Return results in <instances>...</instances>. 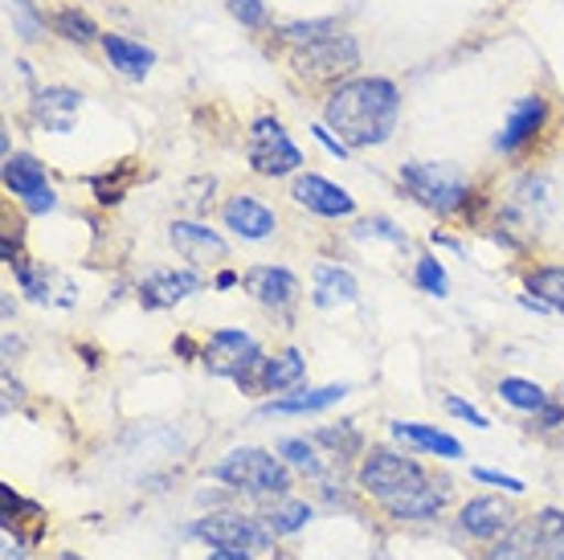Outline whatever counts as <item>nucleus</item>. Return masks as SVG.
Wrapping results in <instances>:
<instances>
[{"mask_svg":"<svg viewBox=\"0 0 564 560\" xmlns=\"http://www.w3.org/2000/svg\"><path fill=\"white\" fill-rule=\"evenodd\" d=\"M360 487L393 519H434L446 507V491L425 475L417 459L397 450H372L360 466Z\"/></svg>","mask_w":564,"mask_h":560,"instance_id":"f257e3e1","label":"nucleus"},{"mask_svg":"<svg viewBox=\"0 0 564 560\" xmlns=\"http://www.w3.org/2000/svg\"><path fill=\"white\" fill-rule=\"evenodd\" d=\"M401 95L389 78H352L339 83L324 103V119L348 148H372L393 136Z\"/></svg>","mask_w":564,"mask_h":560,"instance_id":"f03ea898","label":"nucleus"},{"mask_svg":"<svg viewBox=\"0 0 564 560\" xmlns=\"http://www.w3.org/2000/svg\"><path fill=\"white\" fill-rule=\"evenodd\" d=\"M213 478L234 491H246V495H286V491H291V471H286V463L254 446L229 450L226 459L213 466Z\"/></svg>","mask_w":564,"mask_h":560,"instance_id":"7ed1b4c3","label":"nucleus"},{"mask_svg":"<svg viewBox=\"0 0 564 560\" xmlns=\"http://www.w3.org/2000/svg\"><path fill=\"white\" fill-rule=\"evenodd\" d=\"M205 365L217 377L238 380L241 389H254V368H262L267 360H262V348H258L254 336L226 327V332H213L209 344H205Z\"/></svg>","mask_w":564,"mask_h":560,"instance_id":"20e7f679","label":"nucleus"},{"mask_svg":"<svg viewBox=\"0 0 564 560\" xmlns=\"http://www.w3.org/2000/svg\"><path fill=\"white\" fill-rule=\"evenodd\" d=\"M401 184L422 201L425 209L437 213H454L470 201V184L454 169H446V164H405L401 169Z\"/></svg>","mask_w":564,"mask_h":560,"instance_id":"39448f33","label":"nucleus"},{"mask_svg":"<svg viewBox=\"0 0 564 560\" xmlns=\"http://www.w3.org/2000/svg\"><path fill=\"white\" fill-rule=\"evenodd\" d=\"M556 532H564V516L552 511V507H544V511L532 519H516L508 532L487 548L482 560H540V557H549V536H556Z\"/></svg>","mask_w":564,"mask_h":560,"instance_id":"423d86ee","label":"nucleus"},{"mask_svg":"<svg viewBox=\"0 0 564 560\" xmlns=\"http://www.w3.org/2000/svg\"><path fill=\"white\" fill-rule=\"evenodd\" d=\"M193 536L205 540L213 548H229V552H258L274 540L270 524L250 516H238V511H217V516H205L193 524Z\"/></svg>","mask_w":564,"mask_h":560,"instance_id":"0eeeda50","label":"nucleus"},{"mask_svg":"<svg viewBox=\"0 0 564 560\" xmlns=\"http://www.w3.org/2000/svg\"><path fill=\"white\" fill-rule=\"evenodd\" d=\"M295 71L311 83H324V78H339L360 66V50L348 33H332V37H319V42H303L295 50Z\"/></svg>","mask_w":564,"mask_h":560,"instance_id":"6e6552de","label":"nucleus"},{"mask_svg":"<svg viewBox=\"0 0 564 560\" xmlns=\"http://www.w3.org/2000/svg\"><path fill=\"white\" fill-rule=\"evenodd\" d=\"M299 164H303V155H299V148L291 143L279 119H258L250 127V169L262 172V176H286Z\"/></svg>","mask_w":564,"mask_h":560,"instance_id":"1a4fd4ad","label":"nucleus"},{"mask_svg":"<svg viewBox=\"0 0 564 560\" xmlns=\"http://www.w3.org/2000/svg\"><path fill=\"white\" fill-rule=\"evenodd\" d=\"M4 184H9V193L25 201L29 213H50L57 205L54 189L45 181V169L33 155H4Z\"/></svg>","mask_w":564,"mask_h":560,"instance_id":"9d476101","label":"nucleus"},{"mask_svg":"<svg viewBox=\"0 0 564 560\" xmlns=\"http://www.w3.org/2000/svg\"><path fill=\"white\" fill-rule=\"evenodd\" d=\"M516 524V511H511L503 499H491V495H479L458 511V528H463L470 540H499Z\"/></svg>","mask_w":564,"mask_h":560,"instance_id":"9b49d317","label":"nucleus"},{"mask_svg":"<svg viewBox=\"0 0 564 560\" xmlns=\"http://www.w3.org/2000/svg\"><path fill=\"white\" fill-rule=\"evenodd\" d=\"M291 196H295L303 209L319 213V217H352L356 213V201L339 184L324 181V176H315V172H307V176H299L295 189H291Z\"/></svg>","mask_w":564,"mask_h":560,"instance_id":"f8f14e48","label":"nucleus"},{"mask_svg":"<svg viewBox=\"0 0 564 560\" xmlns=\"http://www.w3.org/2000/svg\"><path fill=\"white\" fill-rule=\"evenodd\" d=\"M221 222H226V229H234L238 238L246 241H262L274 234V213L262 205V201H254V196H229L226 209H221Z\"/></svg>","mask_w":564,"mask_h":560,"instance_id":"ddd939ff","label":"nucleus"},{"mask_svg":"<svg viewBox=\"0 0 564 560\" xmlns=\"http://www.w3.org/2000/svg\"><path fill=\"white\" fill-rule=\"evenodd\" d=\"M169 241L176 246L184 262H193V267H205L209 258H226L229 246L217 234H213L209 225H197V222H172L169 229Z\"/></svg>","mask_w":564,"mask_h":560,"instance_id":"4468645a","label":"nucleus"},{"mask_svg":"<svg viewBox=\"0 0 564 560\" xmlns=\"http://www.w3.org/2000/svg\"><path fill=\"white\" fill-rule=\"evenodd\" d=\"M246 291L254 294L262 308H291L299 299V279L286 267H254L246 274Z\"/></svg>","mask_w":564,"mask_h":560,"instance_id":"2eb2a0df","label":"nucleus"},{"mask_svg":"<svg viewBox=\"0 0 564 560\" xmlns=\"http://www.w3.org/2000/svg\"><path fill=\"white\" fill-rule=\"evenodd\" d=\"M200 291L197 270H155L152 279L140 287L143 308H176L181 299Z\"/></svg>","mask_w":564,"mask_h":560,"instance_id":"dca6fc26","label":"nucleus"},{"mask_svg":"<svg viewBox=\"0 0 564 560\" xmlns=\"http://www.w3.org/2000/svg\"><path fill=\"white\" fill-rule=\"evenodd\" d=\"M544 119H549V103L540 95H532V98H520L516 107H511V119H508V127L499 131V148L503 152H516V148H523V143L536 136L540 127H544Z\"/></svg>","mask_w":564,"mask_h":560,"instance_id":"f3484780","label":"nucleus"},{"mask_svg":"<svg viewBox=\"0 0 564 560\" xmlns=\"http://www.w3.org/2000/svg\"><path fill=\"white\" fill-rule=\"evenodd\" d=\"M393 434L410 446L425 450V454H437V459H463V442L451 434H442L434 426H422V421H393Z\"/></svg>","mask_w":564,"mask_h":560,"instance_id":"a211bd4d","label":"nucleus"},{"mask_svg":"<svg viewBox=\"0 0 564 560\" xmlns=\"http://www.w3.org/2000/svg\"><path fill=\"white\" fill-rule=\"evenodd\" d=\"M102 50H107V62H111L115 71L128 74V78H143V74L155 66V54L148 45L128 42V37H119V33H102Z\"/></svg>","mask_w":564,"mask_h":560,"instance_id":"6ab92c4d","label":"nucleus"},{"mask_svg":"<svg viewBox=\"0 0 564 560\" xmlns=\"http://www.w3.org/2000/svg\"><path fill=\"white\" fill-rule=\"evenodd\" d=\"M356 294H360V287H356V279L348 274V270L315 267V291H311L315 308H339V303H356Z\"/></svg>","mask_w":564,"mask_h":560,"instance_id":"aec40b11","label":"nucleus"},{"mask_svg":"<svg viewBox=\"0 0 564 560\" xmlns=\"http://www.w3.org/2000/svg\"><path fill=\"white\" fill-rule=\"evenodd\" d=\"M344 397H348V385H324V389H307L299 397H279V401L262 406V413L267 418H274V413H319V409L336 406Z\"/></svg>","mask_w":564,"mask_h":560,"instance_id":"412c9836","label":"nucleus"},{"mask_svg":"<svg viewBox=\"0 0 564 560\" xmlns=\"http://www.w3.org/2000/svg\"><path fill=\"white\" fill-rule=\"evenodd\" d=\"M307 377V365H303V356L295 348L279 352V356H270L267 365H262V389L270 392H282V389H299Z\"/></svg>","mask_w":564,"mask_h":560,"instance_id":"4be33fe9","label":"nucleus"},{"mask_svg":"<svg viewBox=\"0 0 564 560\" xmlns=\"http://www.w3.org/2000/svg\"><path fill=\"white\" fill-rule=\"evenodd\" d=\"M83 107V95L78 90H42L37 103H33V111L37 119L54 127V131H70V115Z\"/></svg>","mask_w":564,"mask_h":560,"instance_id":"5701e85b","label":"nucleus"},{"mask_svg":"<svg viewBox=\"0 0 564 560\" xmlns=\"http://www.w3.org/2000/svg\"><path fill=\"white\" fill-rule=\"evenodd\" d=\"M499 397H503L511 409H523V413H536V409L549 406V392L540 389V385H532V380H523V377L499 380Z\"/></svg>","mask_w":564,"mask_h":560,"instance_id":"b1692460","label":"nucleus"},{"mask_svg":"<svg viewBox=\"0 0 564 560\" xmlns=\"http://www.w3.org/2000/svg\"><path fill=\"white\" fill-rule=\"evenodd\" d=\"M307 519H311V507L303 504V499H286V495H279V507H270L267 511V524L274 536L299 532Z\"/></svg>","mask_w":564,"mask_h":560,"instance_id":"393cba45","label":"nucleus"},{"mask_svg":"<svg viewBox=\"0 0 564 560\" xmlns=\"http://www.w3.org/2000/svg\"><path fill=\"white\" fill-rule=\"evenodd\" d=\"M528 291L540 294L552 311H561L564 315V267L532 270V274H528Z\"/></svg>","mask_w":564,"mask_h":560,"instance_id":"a878e982","label":"nucleus"},{"mask_svg":"<svg viewBox=\"0 0 564 560\" xmlns=\"http://www.w3.org/2000/svg\"><path fill=\"white\" fill-rule=\"evenodd\" d=\"M279 459H291V466L307 471V475H324V463H319V454H315V442H307V438H286V442H279Z\"/></svg>","mask_w":564,"mask_h":560,"instance_id":"bb28decb","label":"nucleus"},{"mask_svg":"<svg viewBox=\"0 0 564 560\" xmlns=\"http://www.w3.org/2000/svg\"><path fill=\"white\" fill-rule=\"evenodd\" d=\"M54 29L66 37V42H95L99 37V29H95V21L86 13H78V9H62V13L54 17Z\"/></svg>","mask_w":564,"mask_h":560,"instance_id":"cd10ccee","label":"nucleus"},{"mask_svg":"<svg viewBox=\"0 0 564 560\" xmlns=\"http://www.w3.org/2000/svg\"><path fill=\"white\" fill-rule=\"evenodd\" d=\"M4 9H9V21H13V33H21L25 42H33L42 33V17L33 13L29 0H4Z\"/></svg>","mask_w":564,"mask_h":560,"instance_id":"c85d7f7f","label":"nucleus"},{"mask_svg":"<svg viewBox=\"0 0 564 560\" xmlns=\"http://www.w3.org/2000/svg\"><path fill=\"white\" fill-rule=\"evenodd\" d=\"M417 287L430 294H451V279H446V267L437 258H417Z\"/></svg>","mask_w":564,"mask_h":560,"instance_id":"c756f323","label":"nucleus"},{"mask_svg":"<svg viewBox=\"0 0 564 560\" xmlns=\"http://www.w3.org/2000/svg\"><path fill=\"white\" fill-rule=\"evenodd\" d=\"M332 33H339L336 21H295V25H286V37L291 42H319V37H332Z\"/></svg>","mask_w":564,"mask_h":560,"instance_id":"7c9ffc66","label":"nucleus"},{"mask_svg":"<svg viewBox=\"0 0 564 560\" xmlns=\"http://www.w3.org/2000/svg\"><path fill=\"white\" fill-rule=\"evenodd\" d=\"M315 442L332 446L339 459H348V454H356V450H360V434H356V430H348V426H339V430H324V434H315Z\"/></svg>","mask_w":564,"mask_h":560,"instance_id":"2f4dec72","label":"nucleus"},{"mask_svg":"<svg viewBox=\"0 0 564 560\" xmlns=\"http://www.w3.org/2000/svg\"><path fill=\"white\" fill-rule=\"evenodd\" d=\"M17 282H21V291H25L29 299H37V303H45V299H50V279H45L42 270L17 262Z\"/></svg>","mask_w":564,"mask_h":560,"instance_id":"473e14b6","label":"nucleus"},{"mask_svg":"<svg viewBox=\"0 0 564 560\" xmlns=\"http://www.w3.org/2000/svg\"><path fill=\"white\" fill-rule=\"evenodd\" d=\"M470 475L479 478V483H487V487H499V491H508V495H523V478H516V475H503V471H487V466H475Z\"/></svg>","mask_w":564,"mask_h":560,"instance_id":"72a5a7b5","label":"nucleus"},{"mask_svg":"<svg viewBox=\"0 0 564 560\" xmlns=\"http://www.w3.org/2000/svg\"><path fill=\"white\" fill-rule=\"evenodd\" d=\"M229 9H234L241 25H262L267 21V4L262 0H229Z\"/></svg>","mask_w":564,"mask_h":560,"instance_id":"f704fd0d","label":"nucleus"},{"mask_svg":"<svg viewBox=\"0 0 564 560\" xmlns=\"http://www.w3.org/2000/svg\"><path fill=\"white\" fill-rule=\"evenodd\" d=\"M446 409H451L454 418L470 421L475 430H487V426H491V421H487V413H479V409L470 406V401H463V397H446Z\"/></svg>","mask_w":564,"mask_h":560,"instance_id":"c9c22d12","label":"nucleus"},{"mask_svg":"<svg viewBox=\"0 0 564 560\" xmlns=\"http://www.w3.org/2000/svg\"><path fill=\"white\" fill-rule=\"evenodd\" d=\"M315 140L324 143V148H327V152H332V155H339V160H344V155H348V143H344V140H336V136H332V127H327V123H319V127H315Z\"/></svg>","mask_w":564,"mask_h":560,"instance_id":"e433bc0d","label":"nucleus"},{"mask_svg":"<svg viewBox=\"0 0 564 560\" xmlns=\"http://www.w3.org/2000/svg\"><path fill=\"white\" fill-rule=\"evenodd\" d=\"M360 234H381V238H389V241H405V234H397L384 217H377V222H365V225H360Z\"/></svg>","mask_w":564,"mask_h":560,"instance_id":"4c0bfd02","label":"nucleus"},{"mask_svg":"<svg viewBox=\"0 0 564 560\" xmlns=\"http://www.w3.org/2000/svg\"><path fill=\"white\" fill-rule=\"evenodd\" d=\"M536 421H540V430H556V426L564 421V409L549 401L544 409H536Z\"/></svg>","mask_w":564,"mask_h":560,"instance_id":"58836bf2","label":"nucleus"},{"mask_svg":"<svg viewBox=\"0 0 564 560\" xmlns=\"http://www.w3.org/2000/svg\"><path fill=\"white\" fill-rule=\"evenodd\" d=\"M549 560H564V532L549 536Z\"/></svg>","mask_w":564,"mask_h":560,"instance_id":"ea45409f","label":"nucleus"},{"mask_svg":"<svg viewBox=\"0 0 564 560\" xmlns=\"http://www.w3.org/2000/svg\"><path fill=\"white\" fill-rule=\"evenodd\" d=\"M209 560H250V552H229V548H217V557Z\"/></svg>","mask_w":564,"mask_h":560,"instance_id":"a19ab883","label":"nucleus"},{"mask_svg":"<svg viewBox=\"0 0 564 560\" xmlns=\"http://www.w3.org/2000/svg\"><path fill=\"white\" fill-rule=\"evenodd\" d=\"M234 282H238V274H234V270H221V274H217V287H221V291H229Z\"/></svg>","mask_w":564,"mask_h":560,"instance_id":"79ce46f5","label":"nucleus"},{"mask_svg":"<svg viewBox=\"0 0 564 560\" xmlns=\"http://www.w3.org/2000/svg\"><path fill=\"white\" fill-rule=\"evenodd\" d=\"M57 560H83V557H78V552H62Z\"/></svg>","mask_w":564,"mask_h":560,"instance_id":"37998d69","label":"nucleus"}]
</instances>
